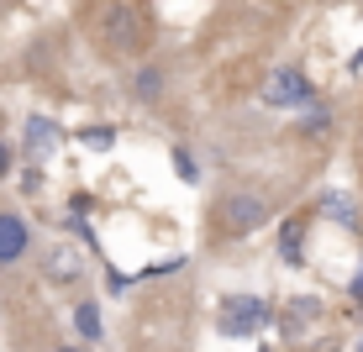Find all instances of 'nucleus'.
Instances as JSON below:
<instances>
[{
    "mask_svg": "<svg viewBox=\"0 0 363 352\" xmlns=\"http://www.w3.org/2000/svg\"><path fill=\"white\" fill-rule=\"evenodd\" d=\"M84 6H95L90 27L111 58H147V47H153V16H147L143 0H84Z\"/></svg>",
    "mask_w": 363,
    "mask_h": 352,
    "instance_id": "nucleus-1",
    "label": "nucleus"
},
{
    "mask_svg": "<svg viewBox=\"0 0 363 352\" xmlns=\"http://www.w3.org/2000/svg\"><path fill=\"white\" fill-rule=\"evenodd\" d=\"M269 216H274V205L264 195L237 190V195L211 205V237H216V242H242V237H253L258 226H269Z\"/></svg>",
    "mask_w": 363,
    "mask_h": 352,
    "instance_id": "nucleus-2",
    "label": "nucleus"
},
{
    "mask_svg": "<svg viewBox=\"0 0 363 352\" xmlns=\"http://www.w3.org/2000/svg\"><path fill=\"white\" fill-rule=\"evenodd\" d=\"M269 321H274V305H264L258 295H227L216 310V331L227 336H258Z\"/></svg>",
    "mask_w": 363,
    "mask_h": 352,
    "instance_id": "nucleus-3",
    "label": "nucleus"
},
{
    "mask_svg": "<svg viewBox=\"0 0 363 352\" xmlns=\"http://www.w3.org/2000/svg\"><path fill=\"white\" fill-rule=\"evenodd\" d=\"M258 100H264L269 110H300V106L316 100V84H311L300 69H274L264 79V90H258Z\"/></svg>",
    "mask_w": 363,
    "mask_h": 352,
    "instance_id": "nucleus-4",
    "label": "nucleus"
},
{
    "mask_svg": "<svg viewBox=\"0 0 363 352\" xmlns=\"http://www.w3.org/2000/svg\"><path fill=\"white\" fill-rule=\"evenodd\" d=\"M274 321H279L284 342H306V331L321 321V300L316 295H295V300H284V310H274Z\"/></svg>",
    "mask_w": 363,
    "mask_h": 352,
    "instance_id": "nucleus-5",
    "label": "nucleus"
},
{
    "mask_svg": "<svg viewBox=\"0 0 363 352\" xmlns=\"http://www.w3.org/2000/svg\"><path fill=\"white\" fill-rule=\"evenodd\" d=\"M43 279L53 284V289L79 284V279H84V258H79V247H74V242H53V247L43 253Z\"/></svg>",
    "mask_w": 363,
    "mask_h": 352,
    "instance_id": "nucleus-6",
    "label": "nucleus"
},
{
    "mask_svg": "<svg viewBox=\"0 0 363 352\" xmlns=\"http://www.w3.org/2000/svg\"><path fill=\"white\" fill-rule=\"evenodd\" d=\"M32 247V226L16 216V210H0V268H16Z\"/></svg>",
    "mask_w": 363,
    "mask_h": 352,
    "instance_id": "nucleus-7",
    "label": "nucleus"
},
{
    "mask_svg": "<svg viewBox=\"0 0 363 352\" xmlns=\"http://www.w3.org/2000/svg\"><path fill=\"white\" fill-rule=\"evenodd\" d=\"M306 242H311V210L284 216V226H279V263L300 268V263H306Z\"/></svg>",
    "mask_w": 363,
    "mask_h": 352,
    "instance_id": "nucleus-8",
    "label": "nucleus"
},
{
    "mask_svg": "<svg viewBox=\"0 0 363 352\" xmlns=\"http://www.w3.org/2000/svg\"><path fill=\"white\" fill-rule=\"evenodd\" d=\"M58 142H64V127H58V121H48V116H27V137H21V147H27V158H32V163H43Z\"/></svg>",
    "mask_w": 363,
    "mask_h": 352,
    "instance_id": "nucleus-9",
    "label": "nucleus"
},
{
    "mask_svg": "<svg viewBox=\"0 0 363 352\" xmlns=\"http://www.w3.org/2000/svg\"><path fill=\"white\" fill-rule=\"evenodd\" d=\"M74 331H79V342H100V336H106V321H100V305H95V300L74 305Z\"/></svg>",
    "mask_w": 363,
    "mask_h": 352,
    "instance_id": "nucleus-10",
    "label": "nucleus"
},
{
    "mask_svg": "<svg viewBox=\"0 0 363 352\" xmlns=\"http://www.w3.org/2000/svg\"><path fill=\"white\" fill-rule=\"evenodd\" d=\"M321 210H327L332 221H342L347 232H358V205H353L347 195H321Z\"/></svg>",
    "mask_w": 363,
    "mask_h": 352,
    "instance_id": "nucleus-11",
    "label": "nucleus"
},
{
    "mask_svg": "<svg viewBox=\"0 0 363 352\" xmlns=\"http://www.w3.org/2000/svg\"><path fill=\"white\" fill-rule=\"evenodd\" d=\"M132 95L143 100V106H153V100L164 95V69H143V74L132 79Z\"/></svg>",
    "mask_w": 363,
    "mask_h": 352,
    "instance_id": "nucleus-12",
    "label": "nucleus"
},
{
    "mask_svg": "<svg viewBox=\"0 0 363 352\" xmlns=\"http://www.w3.org/2000/svg\"><path fill=\"white\" fill-rule=\"evenodd\" d=\"M79 142L90 147V153H111V147H116V127H84Z\"/></svg>",
    "mask_w": 363,
    "mask_h": 352,
    "instance_id": "nucleus-13",
    "label": "nucleus"
},
{
    "mask_svg": "<svg viewBox=\"0 0 363 352\" xmlns=\"http://www.w3.org/2000/svg\"><path fill=\"white\" fill-rule=\"evenodd\" d=\"M327 127H332V110H327V106H316L306 121H300V137H327Z\"/></svg>",
    "mask_w": 363,
    "mask_h": 352,
    "instance_id": "nucleus-14",
    "label": "nucleus"
},
{
    "mask_svg": "<svg viewBox=\"0 0 363 352\" xmlns=\"http://www.w3.org/2000/svg\"><path fill=\"white\" fill-rule=\"evenodd\" d=\"M169 158H174V174H179V179H184V184H200V169H195V158H190V147H174V153H169Z\"/></svg>",
    "mask_w": 363,
    "mask_h": 352,
    "instance_id": "nucleus-15",
    "label": "nucleus"
},
{
    "mask_svg": "<svg viewBox=\"0 0 363 352\" xmlns=\"http://www.w3.org/2000/svg\"><path fill=\"white\" fill-rule=\"evenodd\" d=\"M11 169H16V147L0 137V179H11Z\"/></svg>",
    "mask_w": 363,
    "mask_h": 352,
    "instance_id": "nucleus-16",
    "label": "nucleus"
},
{
    "mask_svg": "<svg viewBox=\"0 0 363 352\" xmlns=\"http://www.w3.org/2000/svg\"><path fill=\"white\" fill-rule=\"evenodd\" d=\"M347 300H353V305L363 310V268H358V279H353V284H347Z\"/></svg>",
    "mask_w": 363,
    "mask_h": 352,
    "instance_id": "nucleus-17",
    "label": "nucleus"
},
{
    "mask_svg": "<svg viewBox=\"0 0 363 352\" xmlns=\"http://www.w3.org/2000/svg\"><path fill=\"white\" fill-rule=\"evenodd\" d=\"M53 352H90V347H79V342H58Z\"/></svg>",
    "mask_w": 363,
    "mask_h": 352,
    "instance_id": "nucleus-18",
    "label": "nucleus"
},
{
    "mask_svg": "<svg viewBox=\"0 0 363 352\" xmlns=\"http://www.w3.org/2000/svg\"><path fill=\"white\" fill-rule=\"evenodd\" d=\"M353 69H363V53H358V58H353Z\"/></svg>",
    "mask_w": 363,
    "mask_h": 352,
    "instance_id": "nucleus-19",
    "label": "nucleus"
},
{
    "mask_svg": "<svg viewBox=\"0 0 363 352\" xmlns=\"http://www.w3.org/2000/svg\"><path fill=\"white\" fill-rule=\"evenodd\" d=\"M258 352H269V347H258Z\"/></svg>",
    "mask_w": 363,
    "mask_h": 352,
    "instance_id": "nucleus-20",
    "label": "nucleus"
},
{
    "mask_svg": "<svg viewBox=\"0 0 363 352\" xmlns=\"http://www.w3.org/2000/svg\"><path fill=\"white\" fill-rule=\"evenodd\" d=\"M358 352H363V342H358Z\"/></svg>",
    "mask_w": 363,
    "mask_h": 352,
    "instance_id": "nucleus-21",
    "label": "nucleus"
}]
</instances>
